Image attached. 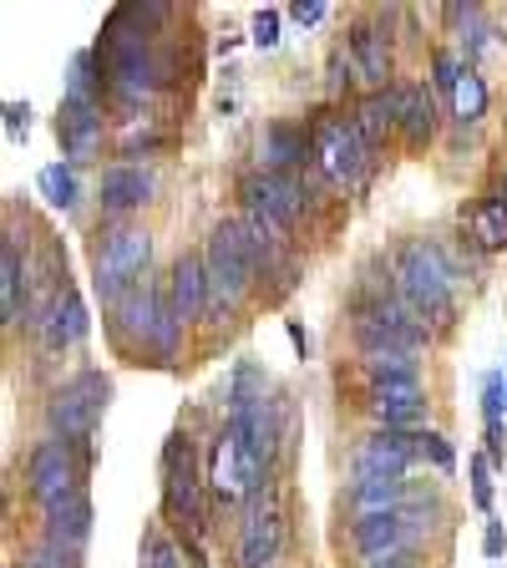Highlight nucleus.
Returning <instances> with one entry per match:
<instances>
[{"instance_id":"nucleus-17","label":"nucleus","mask_w":507,"mask_h":568,"mask_svg":"<svg viewBox=\"0 0 507 568\" xmlns=\"http://www.w3.org/2000/svg\"><path fill=\"white\" fill-rule=\"evenodd\" d=\"M345 61H351V71L361 77V82L381 92V87L391 82V41H386V31L371 26V21H361L351 36H345Z\"/></svg>"},{"instance_id":"nucleus-38","label":"nucleus","mask_w":507,"mask_h":568,"mask_svg":"<svg viewBox=\"0 0 507 568\" xmlns=\"http://www.w3.org/2000/svg\"><path fill=\"white\" fill-rule=\"evenodd\" d=\"M371 568H406V564H402V558H391V564H371Z\"/></svg>"},{"instance_id":"nucleus-12","label":"nucleus","mask_w":507,"mask_h":568,"mask_svg":"<svg viewBox=\"0 0 507 568\" xmlns=\"http://www.w3.org/2000/svg\"><path fill=\"white\" fill-rule=\"evenodd\" d=\"M57 138L67 148V163H87L102 148V97H61Z\"/></svg>"},{"instance_id":"nucleus-19","label":"nucleus","mask_w":507,"mask_h":568,"mask_svg":"<svg viewBox=\"0 0 507 568\" xmlns=\"http://www.w3.org/2000/svg\"><path fill=\"white\" fill-rule=\"evenodd\" d=\"M92 538V503L87 497H71V503H61V508L47 513V544L61 548V554L77 558V548Z\"/></svg>"},{"instance_id":"nucleus-39","label":"nucleus","mask_w":507,"mask_h":568,"mask_svg":"<svg viewBox=\"0 0 507 568\" xmlns=\"http://www.w3.org/2000/svg\"><path fill=\"white\" fill-rule=\"evenodd\" d=\"M503 193H507V178H503Z\"/></svg>"},{"instance_id":"nucleus-6","label":"nucleus","mask_w":507,"mask_h":568,"mask_svg":"<svg viewBox=\"0 0 507 568\" xmlns=\"http://www.w3.org/2000/svg\"><path fill=\"white\" fill-rule=\"evenodd\" d=\"M107 396H112V381L97 376V371L67 381V386L51 396V406H47L51 426H57V437L61 442H87V437H92V426H97V416H102Z\"/></svg>"},{"instance_id":"nucleus-11","label":"nucleus","mask_w":507,"mask_h":568,"mask_svg":"<svg viewBox=\"0 0 507 568\" xmlns=\"http://www.w3.org/2000/svg\"><path fill=\"white\" fill-rule=\"evenodd\" d=\"M284 544V513L274 497H254L239 528V568H270Z\"/></svg>"},{"instance_id":"nucleus-8","label":"nucleus","mask_w":507,"mask_h":568,"mask_svg":"<svg viewBox=\"0 0 507 568\" xmlns=\"http://www.w3.org/2000/svg\"><path fill=\"white\" fill-rule=\"evenodd\" d=\"M239 193H244V219L264 224L270 234H284V229L300 219V209H305V199H300L290 173H254V178H244Z\"/></svg>"},{"instance_id":"nucleus-33","label":"nucleus","mask_w":507,"mask_h":568,"mask_svg":"<svg viewBox=\"0 0 507 568\" xmlns=\"http://www.w3.org/2000/svg\"><path fill=\"white\" fill-rule=\"evenodd\" d=\"M6 132H11V142L31 138V106H26V102H6Z\"/></svg>"},{"instance_id":"nucleus-37","label":"nucleus","mask_w":507,"mask_h":568,"mask_svg":"<svg viewBox=\"0 0 507 568\" xmlns=\"http://www.w3.org/2000/svg\"><path fill=\"white\" fill-rule=\"evenodd\" d=\"M503 548H507L503 523H487V528H483V554H487V558H503Z\"/></svg>"},{"instance_id":"nucleus-28","label":"nucleus","mask_w":507,"mask_h":568,"mask_svg":"<svg viewBox=\"0 0 507 568\" xmlns=\"http://www.w3.org/2000/svg\"><path fill=\"white\" fill-rule=\"evenodd\" d=\"M473 234H477V244H483V248H507V203L503 199L477 203Z\"/></svg>"},{"instance_id":"nucleus-34","label":"nucleus","mask_w":507,"mask_h":568,"mask_svg":"<svg viewBox=\"0 0 507 568\" xmlns=\"http://www.w3.org/2000/svg\"><path fill=\"white\" fill-rule=\"evenodd\" d=\"M473 503H477V508H493V477H487V462L483 457H477L473 462Z\"/></svg>"},{"instance_id":"nucleus-40","label":"nucleus","mask_w":507,"mask_h":568,"mask_svg":"<svg viewBox=\"0 0 507 568\" xmlns=\"http://www.w3.org/2000/svg\"><path fill=\"white\" fill-rule=\"evenodd\" d=\"M503 376H507V371H503Z\"/></svg>"},{"instance_id":"nucleus-2","label":"nucleus","mask_w":507,"mask_h":568,"mask_svg":"<svg viewBox=\"0 0 507 568\" xmlns=\"http://www.w3.org/2000/svg\"><path fill=\"white\" fill-rule=\"evenodd\" d=\"M396 290H402L406 310L416 320H437L447 325L452 310H457V280H452V264L437 244L412 239V244L396 248Z\"/></svg>"},{"instance_id":"nucleus-14","label":"nucleus","mask_w":507,"mask_h":568,"mask_svg":"<svg viewBox=\"0 0 507 568\" xmlns=\"http://www.w3.org/2000/svg\"><path fill=\"white\" fill-rule=\"evenodd\" d=\"M254 473H249L244 462V447H239L234 432H224V437L213 442V462H209V493L213 503H224V508H234V503H244L249 493H254Z\"/></svg>"},{"instance_id":"nucleus-35","label":"nucleus","mask_w":507,"mask_h":568,"mask_svg":"<svg viewBox=\"0 0 507 568\" xmlns=\"http://www.w3.org/2000/svg\"><path fill=\"white\" fill-rule=\"evenodd\" d=\"M432 71H437V77H432V82H437L442 92L452 97V87H457V77H462V71H467V67H462L457 57H437V61H432Z\"/></svg>"},{"instance_id":"nucleus-27","label":"nucleus","mask_w":507,"mask_h":568,"mask_svg":"<svg viewBox=\"0 0 507 568\" xmlns=\"http://www.w3.org/2000/svg\"><path fill=\"white\" fill-rule=\"evenodd\" d=\"M366 355V376L376 381H416V355L412 351H361Z\"/></svg>"},{"instance_id":"nucleus-32","label":"nucleus","mask_w":507,"mask_h":568,"mask_svg":"<svg viewBox=\"0 0 507 568\" xmlns=\"http://www.w3.org/2000/svg\"><path fill=\"white\" fill-rule=\"evenodd\" d=\"M249 41H254L260 51L280 47V11H274V6H264V11L254 16V26H249Z\"/></svg>"},{"instance_id":"nucleus-22","label":"nucleus","mask_w":507,"mask_h":568,"mask_svg":"<svg viewBox=\"0 0 507 568\" xmlns=\"http://www.w3.org/2000/svg\"><path fill=\"white\" fill-rule=\"evenodd\" d=\"M87 335V305H82V295L77 290H61L57 295V305H51V315H47V345H77Z\"/></svg>"},{"instance_id":"nucleus-16","label":"nucleus","mask_w":507,"mask_h":568,"mask_svg":"<svg viewBox=\"0 0 507 568\" xmlns=\"http://www.w3.org/2000/svg\"><path fill=\"white\" fill-rule=\"evenodd\" d=\"M168 305H173V315L183 325L209 315V264H203V254H183L173 264V274H168Z\"/></svg>"},{"instance_id":"nucleus-24","label":"nucleus","mask_w":507,"mask_h":568,"mask_svg":"<svg viewBox=\"0 0 507 568\" xmlns=\"http://www.w3.org/2000/svg\"><path fill=\"white\" fill-rule=\"evenodd\" d=\"M26 310V274H21V254H16V244L0 248V315H6V325H16Z\"/></svg>"},{"instance_id":"nucleus-25","label":"nucleus","mask_w":507,"mask_h":568,"mask_svg":"<svg viewBox=\"0 0 507 568\" xmlns=\"http://www.w3.org/2000/svg\"><path fill=\"white\" fill-rule=\"evenodd\" d=\"M452 118L457 122H483L487 118V82L473 67L462 71L457 87H452Z\"/></svg>"},{"instance_id":"nucleus-3","label":"nucleus","mask_w":507,"mask_h":568,"mask_svg":"<svg viewBox=\"0 0 507 568\" xmlns=\"http://www.w3.org/2000/svg\"><path fill=\"white\" fill-rule=\"evenodd\" d=\"M203 264H209V315H229L249 295L254 274H260V254L249 248L239 224L213 229L209 244H203Z\"/></svg>"},{"instance_id":"nucleus-23","label":"nucleus","mask_w":507,"mask_h":568,"mask_svg":"<svg viewBox=\"0 0 507 568\" xmlns=\"http://www.w3.org/2000/svg\"><path fill=\"white\" fill-rule=\"evenodd\" d=\"M402 132H406L412 148H422V142L437 138V102H432V87H412L406 112H402Z\"/></svg>"},{"instance_id":"nucleus-31","label":"nucleus","mask_w":507,"mask_h":568,"mask_svg":"<svg viewBox=\"0 0 507 568\" xmlns=\"http://www.w3.org/2000/svg\"><path fill=\"white\" fill-rule=\"evenodd\" d=\"M412 452H416V462H432V467H442V473L457 462V457H452V447L437 437V432H412Z\"/></svg>"},{"instance_id":"nucleus-1","label":"nucleus","mask_w":507,"mask_h":568,"mask_svg":"<svg viewBox=\"0 0 507 568\" xmlns=\"http://www.w3.org/2000/svg\"><path fill=\"white\" fill-rule=\"evenodd\" d=\"M97 61L107 67V87H112L122 102H148V97L168 82L163 57H158L153 41L142 31H128V16L122 11H112V21L102 26Z\"/></svg>"},{"instance_id":"nucleus-7","label":"nucleus","mask_w":507,"mask_h":568,"mask_svg":"<svg viewBox=\"0 0 507 568\" xmlns=\"http://www.w3.org/2000/svg\"><path fill=\"white\" fill-rule=\"evenodd\" d=\"M26 487H31V497L47 513L71 503V497H82V467L71 457V442H61V437L41 442L31 452V462H26Z\"/></svg>"},{"instance_id":"nucleus-13","label":"nucleus","mask_w":507,"mask_h":568,"mask_svg":"<svg viewBox=\"0 0 507 568\" xmlns=\"http://www.w3.org/2000/svg\"><path fill=\"white\" fill-rule=\"evenodd\" d=\"M416 462L412 432H376L355 447V477L361 483H402V473Z\"/></svg>"},{"instance_id":"nucleus-36","label":"nucleus","mask_w":507,"mask_h":568,"mask_svg":"<svg viewBox=\"0 0 507 568\" xmlns=\"http://www.w3.org/2000/svg\"><path fill=\"white\" fill-rule=\"evenodd\" d=\"M290 16H295V26H320L331 11H325L320 0H295V6H290Z\"/></svg>"},{"instance_id":"nucleus-26","label":"nucleus","mask_w":507,"mask_h":568,"mask_svg":"<svg viewBox=\"0 0 507 568\" xmlns=\"http://www.w3.org/2000/svg\"><path fill=\"white\" fill-rule=\"evenodd\" d=\"M483 416H487V452L493 462L503 457V416H507V376L483 381Z\"/></svg>"},{"instance_id":"nucleus-20","label":"nucleus","mask_w":507,"mask_h":568,"mask_svg":"<svg viewBox=\"0 0 507 568\" xmlns=\"http://www.w3.org/2000/svg\"><path fill=\"white\" fill-rule=\"evenodd\" d=\"M305 153H315V142H310L295 122H274V128L264 132V142H260V158H264L270 173H290V168H300L305 163Z\"/></svg>"},{"instance_id":"nucleus-18","label":"nucleus","mask_w":507,"mask_h":568,"mask_svg":"<svg viewBox=\"0 0 507 568\" xmlns=\"http://www.w3.org/2000/svg\"><path fill=\"white\" fill-rule=\"evenodd\" d=\"M148 193H153V178L142 173V168H132V163H112L102 173V183H97V203H102V213H112V219L142 209Z\"/></svg>"},{"instance_id":"nucleus-29","label":"nucleus","mask_w":507,"mask_h":568,"mask_svg":"<svg viewBox=\"0 0 507 568\" xmlns=\"http://www.w3.org/2000/svg\"><path fill=\"white\" fill-rule=\"evenodd\" d=\"M41 193H47V203L51 209H77V168L71 163H51V168H41Z\"/></svg>"},{"instance_id":"nucleus-30","label":"nucleus","mask_w":507,"mask_h":568,"mask_svg":"<svg viewBox=\"0 0 507 568\" xmlns=\"http://www.w3.org/2000/svg\"><path fill=\"white\" fill-rule=\"evenodd\" d=\"M142 568H189V564H183V548H178L168 532L153 528L142 538Z\"/></svg>"},{"instance_id":"nucleus-10","label":"nucleus","mask_w":507,"mask_h":568,"mask_svg":"<svg viewBox=\"0 0 507 568\" xmlns=\"http://www.w3.org/2000/svg\"><path fill=\"white\" fill-rule=\"evenodd\" d=\"M366 138L355 132V122H341V118H325L315 128V163L320 173L331 178V183H361L366 173Z\"/></svg>"},{"instance_id":"nucleus-5","label":"nucleus","mask_w":507,"mask_h":568,"mask_svg":"<svg viewBox=\"0 0 507 568\" xmlns=\"http://www.w3.org/2000/svg\"><path fill=\"white\" fill-rule=\"evenodd\" d=\"M432 532L426 523V508L422 503H406L402 513H386V518H371V523H355V554L371 564H391V558H402L406 548H416Z\"/></svg>"},{"instance_id":"nucleus-4","label":"nucleus","mask_w":507,"mask_h":568,"mask_svg":"<svg viewBox=\"0 0 507 568\" xmlns=\"http://www.w3.org/2000/svg\"><path fill=\"white\" fill-rule=\"evenodd\" d=\"M148 260H153V234L148 229H112L97 244V290H102V300L132 295Z\"/></svg>"},{"instance_id":"nucleus-9","label":"nucleus","mask_w":507,"mask_h":568,"mask_svg":"<svg viewBox=\"0 0 507 568\" xmlns=\"http://www.w3.org/2000/svg\"><path fill=\"white\" fill-rule=\"evenodd\" d=\"M163 503L173 518H203V477H199V457H193V442L183 432H173L163 447Z\"/></svg>"},{"instance_id":"nucleus-21","label":"nucleus","mask_w":507,"mask_h":568,"mask_svg":"<svg viewBox=\"0 0 507 568\" xmlns=\"http://www.w3.org/2000/svg\"><path fill=\"white\" fill-rule=\"evenodd\" d=\"M406 503H412L406 483H355V493H351V508H355L361 523L386 518V513H402Z\"/></svg>"},{"instance_id":"nucleus-15","label":"nucleus","mask_w":507,"mask_h":568,"mask_svg":"<svg viewBox=\"0 0 507 568\" xmlns=\"http://www.w3.org/2000/svg\"><path fill=\"white\" fill-rule=\"evenodd\" d=\"M371 412H376V422H386V432H422V381H376L371 386Z\"/></svg>"}]
</instances>
